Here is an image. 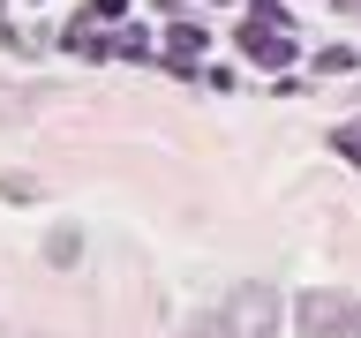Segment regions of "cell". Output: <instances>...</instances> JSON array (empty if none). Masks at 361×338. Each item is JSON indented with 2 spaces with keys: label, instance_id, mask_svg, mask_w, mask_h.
Returning <instances> with one entry per match:
<instances>
[{
  "label": "cell",
  "instance_id": "cell-1",
  "mask_svg": "<svg viewBox=\"0 0 361 338\" xmlns=\"http://www.w3.org/2000/svg\"><path fill=\"white\" fill-rule=\"evenodd\" d=\"M279 315H286V293L264 278H241L219 308V338H279Z\"/></svg>",
  "mask_w": 361,
  "mask_h": 338
},
{
  "label": "cell",
  "instance_id": "cell-2",
  "mask_svg": "<svg viewBox=\"0 0 361 338\" xmlns=\"http://www.w3.org/2000/svg\"><path fill=\"white\" fill-rule=\"evenodd\" d=\"M293 323L301 338H361V301L346 286H309L293 301Z\"/></svg>",
  "mask_w": 361,
  "mask_h": 338
},
{
  "label": "cell",
  "instance_id": "cell-3",
  "mask_svg": "<svg viewBox=\"0 0 361 338\" xmlns=\"http://www.w3.org/2000/svg\"><path fill=\"white\" fill-rule=\"evenodd\" d=\"M233 38H241V53L256 68H286L293 61V38H286V15H279V8H248V23Z\"/></svg>",
  "mask_w": 361,
  "mask_h": 338
},
{
  "label": "cell",
  "instance_id": "cell-4",
  "mask_svg": "<svg viewBox=\"0 0 361 338\" xmlns=\"http://www.w3.org/2000/svg\"><path fill=\"white\" fill-rule=\"evenodd\" d=\"M203 45H211V30H203V23H173V30H166V53H173L180 68L203 61Z\"/></svg>",
  "mask_w": 361,
  "mask_h": 338
},
{
  "label": "cell",
  "instance_id": "cell-5",
  "mask_svg": "<svg viewBox=\"0 0 361 338\" xmlns=\"http://www.w3.org/2000/svg\"><path fill=\"white\" fill-rule=\"evenodd\" d=\"M75 256H83V233H75V225H53V233H45V263H75Z\"/></svg>",
  "mask_w": 361,
  "mask_h": 338
},
{
  "label": "cell",
  "instance_id": "cell-6",
  "mask_svg": "<svg viewBox=\"0 0 361 338\" xmlns=\"http://www.w3.org/2000/svg\"><path fill=\"white\" fill-rule=\"evenodd\" d=\"M331 143H338V151H354V158H361V128H338Z\"/></svg>",
  "mask_w": 361,
  "mask_h": 338
},
{
  "label": "cell",
  "instance_id": "cell-7",
  "mask_svg": "<svg viewBox=\"0 0 361 338\" xmlns=\"http://www.w3.org/2000/svg\"><path fill=\"white\" fill-rule=\"evenodd\" d=\"M180 338H219V323H188V331H180Z\"/></svg>",
  "mask_w": 361,
  "mask_h": 338
},
{
  "label": "cell",
  "instance_id": "cell-8",
  "mask_svg": "<svg viewBox=\"0 0 361 338\" xmlns=\"http://www.w3.org/2000/svg\"><path fill=\"white\" fill-rule=\"evenodd\" d=\"M338 15H361V0H338Z\"/></svg>",
  "mask_w": 361,
  "mask_h": 338
}]
</instances>
